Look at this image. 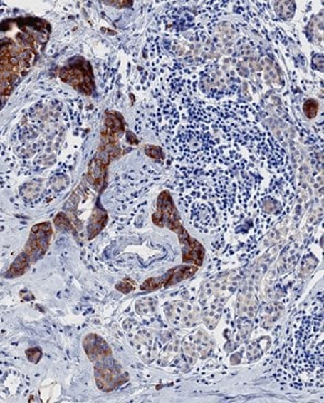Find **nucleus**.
Instances as JSON below:
<instances>
[{"instance_id":"nucleus-1","label":"nucleus","mask_w":324,"mask_h":403,"mask_svg":"<svg viewBox=\"0 0 324 403\" xmlns=\"http://www.w3.org/2000/svg\"><path fill=\"white\" fill-rule=\"evenodd\" d=\"M278 372L286 373L292 387H323V296L314 304L311 314L296 316L291 335L283 349Z\"/></svg>"},{"instance_id":"nucleus-2","label":"nucleus","mask_w":324,"mask_h":403,"mask_svg":"<svg viewBox=\"0 0 324 403\" xmlns=\"http://www.w3.org/2000/svg\"><path fill=\"white\" fill-rule=\"evenodd\" d=\"M50 31V25L43 19H21L15 36L0 39V110L34 66Z\"/></svg>"},{"instance_id":"nucleus-3","label":"nucleus","mask_w":324,"mask_h":403,"mask_svg":"<svg viewBox=\"0 0 324 403\" xmlns=\"http://www.w3.org/2000/svg\"><path fill=\"white\" fill-rule=\"evenodd\" d=\"M53 229L50 222H44L34 225L29 235L25 249L16 257L11 269L6 272V278L21 277L28 271L31 265L42 259L50 247Z\"/></svg>"},{"instance_id":"nucleus-4","label":"nucleus","mask_w":324,"mask_h":403,"mask_svg":"<svg viewBox=\"0 0 324 403\" xmlns=\"http://www.w3.org/2000/svg\"><path fill=\"white\" fill-rule=\"evenodd\" d=\"M60 78L63 82L86 96L92 94L95 88L91 64L83 58H76L73 62L70 61L68 66L61 68Z\"/></svg>"},{"instance_id":"nucleus-5","label":"nucleus","mask_w":324,"mask_h":403,"mask_svg":"<svg viewBox=\"0 0 324 403\" xmlns=\"http://www.w3.org/2000/svg\"><path fill=\"white\" fill-rule=\"evenodd\" d=\"M152 220L158 227H168L178 235L186 231L180 223L179 214L174 208L172 196L169 195L168 192H164L159 196L158 208L156 213L153 214Z\"/></svg>"},{"instance_id":"nucleus-6","label":"nucleus","mask_w":324,"mask_h":403,"mask_svg":"<svg viewBox=\"0 0 324 403\" xmlns=\"http://www.w3.org/2000/svg\"><path fill=\"white\" fill-rule=\"evenodd\" d=\"M197 272V267H190V265H180L176 268L168 271L166 276L159 277V278L148 279L145 284L141 286V289L145 292H153L161 287L168 288V287L174 286L180 281L186 280L194 276Z\"/></svg>"},{"instance_id":"nucleus-7","label":"nucleus","mask_w":324,"mask_h":403,"mask_svg":"<svg viewBox=\"0 0 324 403\" xmlns=\"http://www.w3.org/2000/svg\"><path fill=\"white\" fill-rule=\"evenodd\" d=\"M180 245L182 250V261L184 263H194L202 265V259L205 255V249L200 245L197 240L192 239L187 231L179 235Z\"/></svg>"},{"instance_id":"nucleus-8","label":"nucleus","mask_w":324,"mask_h":403,"mask_svg":"<svg viewBox=\"0 0 324 403\" xmlns=\"http://www.w3.org/2000/svg\"><path fill=\"white\" fill-rule=\"evenodd\" d=\"M318 110H319V103L317 100L310 99L304 103L303 111L306 117L309 119H313L317 116Z\"/></svg>"},{"instance_id":"nucleus-9","label":"nucleus","mask_w":324,"mask_h":403,"mask_svg":"<svg viewBox=\"0 0 324 403\" xmlns=\"http://www.w3.org/2000/svg\"><path fill=\"white\" fill-rule=\"evenodd\" d=\"M26 357L27 359H29V362L37 364L39 359H42V351H41V349H38V347H33V349L27 350Z\"/></svg>"},{"instance_id":"nucleus-10","label":"nucleus","mask_w":324,"mask_h":403,"mask_svg":"<svg viewBox=\"0 0 324 403\" xmlns=\"http://www.w3.org/2000/svg\"><path fill=\"white\" fill-rule=\"evenodd\" d=\"M145 154L148 155L151 158H160L162 156V151L160 147L147 146L145 148Z\"/></svg>"}]
</instances>
